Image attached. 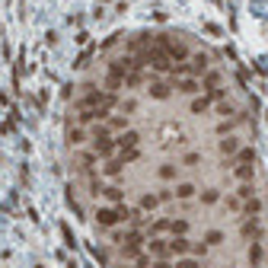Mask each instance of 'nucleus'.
I'll list each match as a JSON object with an SVG mask.
<instances>
[{"label":"nucleus","mask_w":268,"mask_h":268,"mask_svg":"<svg viewBox=\"0 0 268 268\" xmlns=\"http://www.w3.org/2000/svg\"><path fill=\"white\" fill-rule=\"evenodd\" d=\"M163 233H173V221H169V217H156V221L147 227V236L153 239V236H163Z\"/></svg>","instance_id":"423d86ee"},{"label":"nucleus","mask_w":268,"mask_h":268,"mask_svg":"<svg viewBox=\"0 0 268 268\" xmlns=\"http://www.w3.org/2000/svg\"><path fill=\"white\" fill-rule=\"evenodd\" d=\"M99 195H102V198H105L109 204H125V192H121L118 185H102V189H99Z\"/></svg>","instance_id":"6e6552de"},{"label":"nucleus","mask_w":268,"mask_h":268,"mask_svg":"<svg viewBox=\"0 0 268 268\" xmlns=\"http://www.w3.org/2000/svg\"><path fill=\"white\" fill-rule=\"evenodd\" d=\"M131 268H141V265H138V262H134V265H131Z\"/></svg>","instance_id":"5701e85b"},{"label":"nucleus","mask_w":268,"mask_h":268,"mask_svg":"<svg viewBox=\"0 0 268 268\" xmlns=\"http://www.w3.org/2000/svg\"><path fill=\"white\" fill-rule=\"evenodd\" d=\"M115 144H118V150H131V147H141V134L134 131V128H128V131L115 134Z\"/></svg>","instance_id":"20e7f679"},{"label":"nucleus","mask_w":268,"mask_h":268,"mask_svg":"<svg viewBox=\"0 0 268 268\" xmlns=\"http://www.w3.org/2000/svg\"><path fill=\"white\" fill-rule=\"evenodd\" d=\"M192 246H195V239H189V236H169V249H173L176 259L192 255Z\"/></svg>","instance_id":"39448f33"},{"label":"nucleus","mask_w":268,"mask_h":268,"mask_svg":"<svg viewBox=\"0 0 268 268\" xmlns=\"http://www.w3.org/2000/svg\"><path fill=\"white\" fill-rule=\"evenodd\" d=\"M198 198H201V204H204V208H214V204L221 201V189H204V192L198 195Z\"/></svg>","instance_id":"ddd939ff"},{"label":"nucleus","mask_w":268,"mask_h":268,"mask_svg":"<svg viewBox=\"0 0 268 268\" xmlns=\"http://www.w3.org/2000/svg\"><path fill=\"white\" fill-rule=\"evenodd\" d=\"M125 166H128L125 160H118V156H112V160L105 163V169H102V176H105V179H118L121 173H125Z\"/></svg>","instance_id":"1a4fd4ad"},{"label":"nucleus","mask_w":268,"mask_h":268,"mask_svg":"<svg viewBox=\"0 0 268 268\" xmlns=\"http://www.w3.org/2000/svg\"><path fill=\"white\" fill-rule=\"evenodd\" d=\"M201 243H208V246H221V243H224V230H208Z\"/></svg>","instance_id":"dca6fc26"},{"label":"nucleus","mask_w":268,"mask_h":268,"mask_svg":"<svg viewBox=\"0 0 268 268\" xmlns=\"http://www.w3.org/2000/svg\"><path fill=\"white\" fill-rule=\"evenodd\" d=\"M201 163V153L198 150H189L185 156H182V166H198Z\"/></svg>","instance_id":"aec40b11"},{"label":"nucleus","mask_w":268,"mask_h":268,"mask_svg":"<svg viewBox=\"0 0 268 268\" xmlns=\"http://www.w3.org/2000/svg\"><path fill=\"white\" fill-rule=\"evenodd\" d=\"M144 80H147V77H144V74H141V70H131V74L125 77V87H131V90H134V87H141V83H144Z\"/></svg>","instance_id":"a211bd4d"},{"label":"nucleus","mask_w":268,"mask_h":268,"mask_svg":"<svg viewBox=\"0 0 268 268\" xmlns=\"http://www.w3.org/2000/svg\"><path fill=\"white\" fill-rule=\"evenodd\" d=\"M160 204H163V201H160V195H150V192H147V195H141V204H138V208H141L144 214H150V211L160 208Z\"/></svg>","instance_id":"f8f14e48"},{"label":"nucleus","mask_w":268,"mask_h":268,"mask_svg":"<svg viewBox=\"0 0 268 268\" xmlns=\"http://www.w3.org/2000/svg\"><path fill=\"white\" fill-rule=\"evenodd\" d=\"M249 262H252V265L262 262V243H252V246H249Z\"/></svg>","instance_id":"412c9836"},{"label":"nucleus","mask_w":268,"mask_h":268,"mask_svg":"<svg viewBox=\"0 0 268 268\" xmlns=\"http://www.w3.org/2000/svg\"><path fill=\"white\" fill-rule=\"evenodd\" d=\"M141 156V147H131V150H118V160H125V163H134Z\"/></svg>","instance_id":"6ab92c4d"},{"label":"nucleus","mask_w":268,"mask_h":268,"mask_svg":"<svg viewBox=\"0 0 268 268\" xmlns=\"http://www.w3.org/2000/svg\"><path fill=\"white\" fill-rule=\"evenodd\" d=\"M169 236H189V221L185 217H173V233Z\"/></svg>","instance_id":"2eb2a0df"},{"label":"nucleus","mask_w":268,"mask_h":268,"mask_svg":"<svg viewBox=\"0 0 268 268\" xmlns=\"http://www.w3.org/2000/svg\"><path fill=\"white\" fill-rule=\"evenodd\" d=\"M134 214H138V208L112 204V208H99V211H96V221H99V227H118V224H131Z\"/></svg>","instance_id":"f257e3e1"},{"label":"nucleus","mask_w":268,"mask_h":268,"mask_svg":"<svg viewBox=\"0 0 268 268\" xmlns=\"http://www.w3.org/2000/svg\"><path fill=\"white\" fill-rule=\"evenodd\" d=\"M147 252H150V259L153 262H160V259H173V249H169V236H153L147 243Z\"/></svg>","instance_id":"7ed1b4c3"},{"label":"nucleus","mask_w":268,"mask_h":268,"mask_svg":"<svg viewBox=\"0 0 268 268\" xmlns=\"http://www.w3.org/2000/svg\"><path fill=\"white\" fill-rule=\"evenodd\" d=\"M121 112H125V115H134V112H138V102H134V99H125V102H121Z\"/></svg>","instance_id":"4be33fe9"},{"label":"nucleus","mask_w":268,"mask_h":268,"mask_svg":"<svg viewBox=\"0 0 268 268\" xmlns=\"http://www.w3.org/2000/svg\"><path fill=\"white\" fill-rule=\"evenodd\" d=\"M176 173H179V166H173V163H163L160 169H156V179H160V182H173V179H176Z\"/></svg>","instance_id":"4468645a"},{"label":"nucleus","mask_w":268,"mask_h":268,"mask_svg":"<svg viewBox=\"0 0 268 268\" xmlns=\"http://www.w3.org/2000/svg\"><path fill=\"white\" fill-rule=\"evenodd\" d=\"M83 109H112L115 105V96L112 93H105V90H87V96H83Z\"/></svg>","instance_id":"f03ea898"},{"label":"nucleus","mask_w":268,"mask_h":268,"mask_svg":"<svg viewBox=\"0 0 268 268\" xmlns=\"http://www.w3.org/2000/svg\"><path fill=\"white\" fill-rule=\"evenodd\" d=\"M67 141H70V147H83L90 138H87V131H83L80 125H70V128H67Z\"/></svg>","instance_id":"9d476101"},{"label":"nucleus","mask_w":268,"mask_h":268,"mask_svg":"<svg viewBox=\"0 0 268 268\" xmlns=\"http://www.w3.org/2000/svg\"><path fill=\"white\" fill-rule=\"evenodd\" d=\"M176 268H201V259H195V255H182V259H176Z\"/></svg>","instance_id":"f3484780"},{"label":"nucleus","mask_w":268,"mask_h":268,"mask_svg":"<svg viewBox=\"0 0 268 268\" xmlns=\"http://www.w3.org/2000/svg\"><path fill=\"white\" fill-rule=\"evenodd\" d=\"M176 198L179 201H192L195 198V195H198V185H195V182H176Z\"/></svg>","instance_id":"0eeeda50"},{"label":"nucleus","mask_w":268,"mask_h":268,"mask_svg":"<svg viewBox=\"0 0 268 268\" xmlns=\"http://www.w3.org/2000/svg\"><path fill=\"white\" fill-rule=\"evenodd\" d=\"M105 128H109V131H115V134H121V131H128V128H131V121H128V115H109Z\"/></svg>","instance_id":"9b49d317"}]
</instances>
